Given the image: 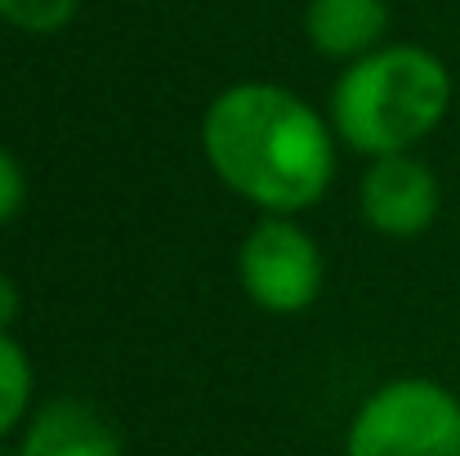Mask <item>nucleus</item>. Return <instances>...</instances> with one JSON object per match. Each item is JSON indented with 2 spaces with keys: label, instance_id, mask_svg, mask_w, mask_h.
Segmentation results:
<instances>
[{
  "label": "nucleus",
  "instance_id": "obj_11",
  "mask_svg": "<svg viewBox=\"0 0 460 456\" xmlns=\"http://www.w3.org/2000/svg\"><path fill=\"white\" fill-rule=\"evenodd\" d=\"M18 308H22V296H18V282L9 273H0V331H9L18 322Z\"/></svg>",
  "mask_w": 460,
  "mask_h": 456
},
{
  "label": "nucleus",
  "instance_id": "obj_1",
  "mask_svg": "<svg viewBox=\"0 0 460 456\" xmlns=\"http://www.w3.org/2000/svg\"><path fill=\"white\" fill-rule=\"evenodd\" d=\"M201 152L215 179L264 215H300L335 179V130L296 90L242 81L210 99Z\"/></svg>",
  "mask_w": 460,
  "mask_h": 456
},
{
  "label": "nucleus",
  "instance_id": "obj_7",
  "mask_svg": "<svg viewBox=\"0 0 460 456\" xmlns=\"http://www.w3.org/2000/svg\"><path fill=\"white\" fill-rule=\"evenodd\" d=\"M389 31V4L385 0H308L305 36L322 58H362L380 49Z\"/></svg>",
  "mask_w": 460,
  "mask_h": 456
},
{
  "label": "nucleus",
  "instance_id": "obj_10",
  "mask_svg": "<svg viewBox=\"0 0 460 456\" xmlns=\"http://www.w3.org/2000/svg\"><path fill=\"white\" fill-rule=\"evenodd\" d=\"M27 206V170L13 152L0 144V224L18 219Z\"/></svg>",
  "mask_w": 460,
  "mask_h": 456
},
{
  "label": "nucleus",
  "instance_id": "obj_8",
  "mask_svg": "<svg viewBox=\"0 0 460 456\" xmlns=\"http://www.w3.org/2000/svg\"><path fill=\"white\" fill-rule=\"evenodd\" d=\"M31 389H36V371L27 349L13 340V331H0V439H9L27 421Z\"/></svg>",
  "mask_w": 460,
  "mask_h": 456
},
{
  "label": "nucleus",
  "instance_id": "obj_4",
  "mask_svg": "<svg viewBox=\"0 0 460 456\" xmlns=\"http://www.w3.org/2000/svg\"><path fill=\"white\" fill-rule=\"evenodd\" d=\"M237 278L255 308L291 317L317 304L326 282V260L313 233L305 224H296V215H264L242 237Z\"/></svg>",
  "mask_w": 460,
  "mask_h": 456
},
{
  "label": "nucleus",
  "instance_id": "obj_3",
  "mask_svg": "<svg viewBox=\"0 0 460 456\" xmlns=\"http://www.w3.org/2000/svg\"><path fill=\"white\" fill-rule=\"evenodd\" d=\"M344 456H460V398L429 376L385 380L353 412Z\"/></svg>",
  "mask_w": 460,
  "mask_h": 456
},
{
  "label": "nucleus",
  "instance_id": "obj_2",
  "mask_svg": "<svg viewBox=\"0 0 460 456\" xmlns=\"http://www.w3.org/2000/svg\"><path fill=\"white\" fill-rule=\"evenodd\" d=\"M452 108V72L425 45H380L353 58L331 90V130L362 156L411 152Z\"/></svg>",
  "mask_w": 460,
  "mask_h": 456
},
{
  "label": "nucleus",
  "instance_id": "obj_6",
  "mask_svg": "<svg viewBox=\"0 0 460 456\" xmlns=\"http://www.w3.org/2000/svg\"><path fill=\"white\" fill-rule=\"evenodd\" d=\"M18 456H126V448L99 407L81 398H54L27 421Z\"/></svg>",
  "mask_w": 460,
  "mask_h": 456
},
{
  "label": "nucleus",
  "instance_id": "obj_9",
  "mask_svg": "<svg viewBox=\"0 0 460 456\" xmlns=\"http://www.w3.org/2000/svg\"><path fill=\"white\" fill-rule=\"evenodd\" d=\"M76 13H81V0H0V22L31 36H54Z\"/></svg>",
  "mask_w": 460,
  "mask_h": 456
},
{
  "label": "nucleus",
  "instance_id": "obj_5",
  "mask_svg": "<svg viewBox=\"0 0 460 456\" xmlns=\"http://www.w3.org/2000/svg\"><path fill=\"white\" fill-rule=\"evenodd\" d=\"M358 206H362V219L380 237L407 242V237H420L434 228L443 188H438V174L416 152H394V156L371 161V170L362 174V188H358Z\"/></svg>",
  "mask_w": 460,
  "mask_h": 456
}]
</instances>
